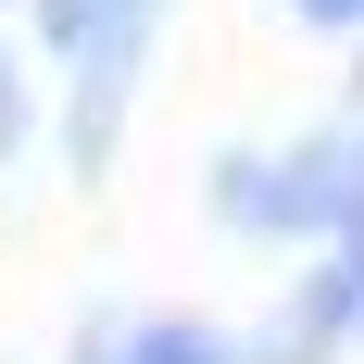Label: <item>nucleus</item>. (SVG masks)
I'll use <instances>...</instances> for the list:
<instances>
[{
    "label": "nucleus",
    "instance_id": "1",
    "mask_svg": "<svg viewBox=\"0 0 364 364\" xmlns=\"http://www.w3.org/2000/svg\"><path fill=\"white\" fill-rule=\"evenodd\" d=\"M50 38L88 63V151H101V113H113V88H126V63L151 38V0H50Z\"/></svg>",
    "mask_w": 364,
    "mask_h": 364
},
{
    "label": "nucleus",
    "instance_id": "2",
    "mask_svg": "<svg viewBox=\"0 0 364 364\" xmlns=\"http://www.w3.org/2000/svg\"><path fill=\"white\" fill-rule=\"evenodd\" d=\"M88 364H226V352H214L201 327H139L126 352H88Z\"/></svg>",
    "mask_w": 364,
    "mask_h": 364
},
{
    "label": "nucleus",
    "instance_id": "3",
    "mask_svg": "<svg viewBox=\"0 0 364 364\" xmlns=\"http://www.w3.org/2000/svg\"><path fill=\"white\" fill-rule=\"evenodd\" d=\"M301 13H314V26H364V0H301Z\"/></svg>",
    "mask_w": 364,
    "mask_h": 364
},
{
    "label": "nucleus",
    "instance_id": "4",
    "mask_svg": "<svg viewBox=\"0 0 364 364\" xmlns=\"http://www.w3.org/2000/svg\"><path fill=\"white\" fill-rule=\"evenodd\" d=\"M0 139H13V88H0Z\"/></svg>",
    "mask_w": 364,
    "mask_h": 364
}]
</instances>
